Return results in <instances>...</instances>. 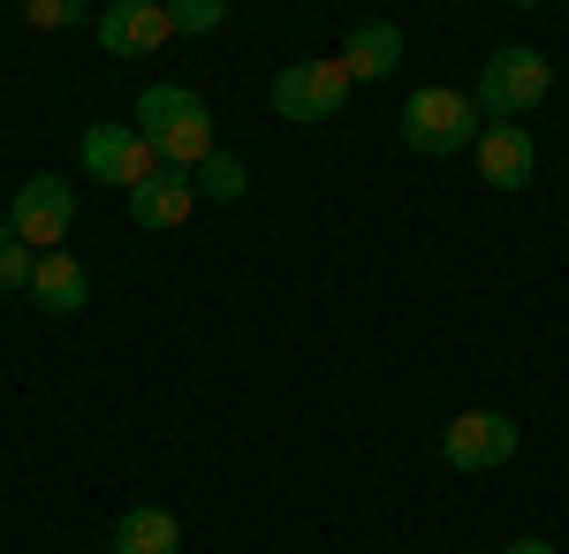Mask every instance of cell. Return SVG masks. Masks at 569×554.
Masks as SVG:
<instances>
[{"mask_svg": "<svg viewBox=\"0 0 569 554\" xmlns=\"http://www.w3.org/2000/svg\"><path fill=\"white\" fill-rule=\"evenodd\" d=\"M23 23H31V31H69V23H84V8H69V0H31Z\"/></svg>", "mask_w": 569, "mask_h": 554, "instance_id": "cell-17", "label": "cell"}, {"mask_svg": "<svg viewBox=\"0 0 569 554\" xmlns=\"http://www.w3.org/2000/svg\"><path fill=\"white\" fill-rule=\"evenodd\" d=\"M335 61L350 69V85H388L395 69H402V31L395 23H357Z\"/></svg>", "mask_w": 569, "mask_h": 554, "instance_id": "cell-11", "label": "cell"}, {"mask_svg": "<svg viewBox=\"0 0 569 554\" xmlns=\"http://www.w3.org/2000/svg\"><path fill=\"white\" fill-rule=\"evenodd\" d=\"M31 304H39V311H53V319H77V311L91 304V274H84V258L46 251V258H39V274H31Z\"/></svg>", "mask_w": 569, "mask_h": 554, "instance_id": "cell-12", "label": "cell"}, {"mask_svg": "<svg viewBox=\"0 0 569 554\" xmlns=\"http://www.w3.org/2000/svg\"><path fill=\"white\" fill-rule=\"evenodd\" d=\"M471 152H479V182L486 190H525L531 175H539V145H531L525 122H486Z\"/></svg>", "mask_w": 569, "mask_h": 554, "instance_id": "cell-9", "label": "cell"}, {"mask_svg": "<svg viewBox=\"0 0 569 554\" xmlns=\"http://www.w3.org/2000/svg\"><path fill=\"white\" fill-rule=\"evenodd\" d=\"M479 99L471 91H448V85H426L402 99V145L410 152H426V160H448V152H471L479 145Z\"/></svg>", "mask_w": 569, "mask_h": 554, "instance_id": "cell-2", "label": "cell"}, {"mask_svg": "<svg viewBox=\"0 0 569 554\" xmlns=\"http://www.w3.org/2000/svg\"><path fill=\"white\" fill-rule=\"evenodd\" d=\"M84 175L107 190H137L160 175V152L137 137V122H91L84 129Z\"/></svg>", "mask_w": 569, "mask_h": 554, "instance_id": "cell-7", "label": "cell"}, {"mask_svg": "<svg viewBox=\"0 0 569 554\" xmlns=\"http://www.w3.org/2000/svg\"><path fill=\"white\" fill-rule=\"evenodd\" d=\"M168 16H176V39H206L228 23V0H168Z\"/></svg>", "mask_w": 569, "mask_h": 554, "instance_id": "cell-15", "label": "cell"}, {"mask_svg": "<svg viewBox=\"0 0 569 554\" xmlns=\"http://www.w3.org/2000/svg\"><path fill=\"white\" fill-rule=\"evenodd\" d=\"M517 418L509 410H456L448 433H440V464L448 471H501L517 456Z\"/></svg>", "mask_w": 569, "mask_h": 554, "instance_id": "cell-5", "label": "cell"}, {"mask_svg": "<svg viewBox=\"0 0 569 554\" xmlns=\"http://www.w3.org/2000/svg\"><path fill=\"white\" fill-rule=\"evenodd\" d=\"M8 220H16V244H31L39 258L61 251V236L77 228V190H69V175H31V182L16 190Z\"/></svg>", "mask_w": 569, "mask_h": 554, "instance_id": "cell-6", "label": "cell"}, {"mask_svg": "<svg viewBox=\"0 0 569 554\" xmlns=\"http://www.w3.org/2000/svg\"><path fill=\"white\" fill-rule=\"evenodd\" d=\"M501 554H562V547H555L547 532H517V540H509V547H501Z\"/></svg>", "mask_w": 569, "mask_h": 554, "instance_id": "cell-18", "label": "cell"}, {"mask_svg": "<svg viewBox=\"0 0 569 554\" xmlns=\"http://www.w3.org/2000/svg\"><path fill=\"white\" fill-rule=\"evenodd\" d=\"M266 99H273L281 122H335L350 107V69L342 61H289Z\"/></svg>", "mask_w": 569, "mask_h": 554, "instance_id": "cell-4", "label": "cell"}, {"mask_svg": "<svg viewBox=\"0 0 569 554\" xmlns=\"http://www.w3.org/2000/svg\"><path fill=\"white\" fill-rule=\"evenodd\" d=\"M190 182H198V190H206V206H243V198H251V168H243V160H236V152H206V168L190 175Z\"/></svg>", "mask_w": 569, "mask_h": 554, "instance_id": "cell-14", "label": "cell"}, {"mask_svg": "<svg viewBox=\"0 0 569 554\" xmlns=\"http://www.w3.org/2000/svg\"><path fill=\"white\" fill-rule=\"evenodd\" d=\"M91 31H99V46L114 61H144V53H160L176 39V16H168V0H107L91 16Z\"/></svg>", "mask_w": 569, "mask_h": 554, "instance_id": "cell-8", "label": "cell"}, {"mask_svg": "<svg viewBox=\"0 0 569 554\" xmlns=\"http://www.w3.org/2000/svg\"><path fill=\"white\" fill-rule=\"evenodd\" d=\"M198 214V182L176 168H160L152 182H137L130 190V220L137 228H182V220Z\"/></svg>", "mask_w": 569, "mask_h": 554, "instance_id": "cell-10", "label": "cell"}, {"mask_svg": "<svg viewBox=\"0 0 569 554\" xmlns=\"http://www.w3.org/2000/svg\"><path fill=\"white\" fill-rule=\"evenodd\" d=\"M176 547H182L176 510H130L114 524V554H176Z\"/></svg>", "mask_w": 569, "mask_h": 554, "instance_id": "cell-13", "label": "cell"}, {"mask_svg": "<svg viewBox=\"0 0 569 554\" xmlns=\"http://www.w3.org/2000/svg\"><path fill=\"white\" fill-rule=\"evenodd\" d=\"M547 91H555V61H547L539 46H501V53H486L471 99H479L486 122H525Z\"/></svg>", "mask_w": 569, "mask_h": 554, "instance_id": "cell-3", "label": "cell"}, {"mask_svg": "<svg viewBox=\"0 0 569 554\" xmlns=\"http://www.w3.org/2000/svg\"><path fill=\"white\" fill-rule=\"evenodd\" d=\"M0 244H16V220H8V214H0Z\"/></svg>", "mask_w": 569, "mask_h": 554, "instance_id": "cell-19", "label": "cell"}, {"mask_svg": "<svg viewBox=\"0 0 569 554\" xmlns=\"http://www.w3.org/2000/svg\"><path fill=\"white\" fill-rule=\"evenodd\" d=\"M31 274H39L31 244H0V297H31Z\"/></svg>", "mask_w": 569, "mask_h": 554, "instance_id": "cell-16", "label": "cell"}, {"mask_svg": "<svg viewBox=\"0 0 569 554\" xmlns=\"http://www.w3.org/2000/svg\"><path fill=\"white\" fill-rule=\"evenodd\" d=\"M137 137L160 152V168L198 175L206 152H213V107L190 85H144V99H137Z\"/></svg>", "mask_w": 569, "mask_h": 554, "instance_id": "cell-1", "label": "cell"}]
</instances>
